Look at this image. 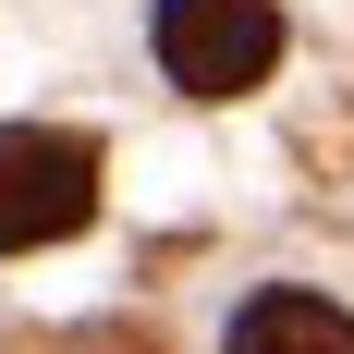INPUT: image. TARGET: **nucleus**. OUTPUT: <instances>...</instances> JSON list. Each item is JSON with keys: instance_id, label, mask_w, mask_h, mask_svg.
<instances>
[{"instance_id": "7ed1b4c3", "label": "nucleus", "mask_w": 354, "mask_h": 354, "mask_svg": "<svg viewBox=\"0 0 354 354\" xmlns=\"http://www.w3.org/2000/svg\"><path fill=\"white\" fill-rule=\"evenodd\" d=\"M220 354H354V318L330 306V293H257Z\"/></svg>"}, {"instance_id": "f257e3e1", "label": "nucleus", "mask_w": 354, "mask_h": 354, "mask_svg": "<svg viewBox=\"0 0 354 354\" xmlns=\"http://www.w3.org/2000/svg\"><path fill=\"white\" fill-rule=\"evenodd\" d=\"M98 220V147L62 122H0V257L73 245Z\"/></svg>"}, {"instance_id": "f03ea898", "label": "nucleus", "mask_w": 354, "mask_h": 354, "mask_svg": "<svg viewBox=\"0 0 354 354\" xmlns=\"http://www.w3.org/2000/svg\"><path fill=\"white\" fill-rule=\"evenodd\" d=\"M159 62L183 98H245L281 62V0H159Z\"/></svg>"}]
</instances>
